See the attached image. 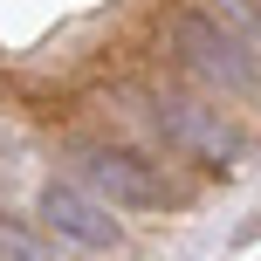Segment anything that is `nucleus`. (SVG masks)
I'll use <instances>...</instances> for the list:
<instances>
[{
	"mask_svg": "<svg viewBox=\"0 0 261 261\" xmlns=\"http://www.w3.org/2000/svg\"><path fill=\"white\" fill-rule=\"evenodd\" d=\"M35 213H41L48 234H62L69 248H90V254H103V248L124 241V227L110 220V206H103L96 193H83L76 179H48V186L35 193Z\"/></svg>",
	"mask_w": 261,
	"mask_h": 261,
	"instance_id": "f03ea898",
	"label": "nucleus"
},
{
	"mask_svg": "<svg viewBox=\"0 0 261 261\" xmlns=\"http://www.w3.org/2000/svg\"><path fill=\"white\" fill-rule=\"evenodd\" d=\"M158 130H165L172 144H186L193 158H206V165H234V151H241V138H234V124L220 117V110H206V103H186V96H158Z\"/></svg>",
	"mask_w": 261,
	"mask_h": 261,
	"instance_id": "7ed1b4c3",
	"label": "nucleus"
},
{
	"mask_svg": "<svg viewBox=\"0 0 261 261\" xmlns=\"http://www.w3.org/2000/svg\"><path fill=\"white\" fill-rule=\"evenodd\" d=\"M0 261H62V254H55V248H41L35 234H21V227L0 213Z\"/></svg>",
	"mask_w": 261,
	"mask_h": 261,
	"instance_id": "39448f33",
	"label": "nucleus"
},
{
	"mask_svg": "<svg viewBox=\"0 0 261 261\" xmlns=\"http://www.w3.org/2000/svg\"><path fill=\"white\" fill-rule=\"evenodd\" d=\"M83 186L103 206H158L165 199V179L151 165H138L130 151H83Z\"/></svg>",
	"mask_w": 261,
	"mask_h": 261,
	"instance_id": "20e7f679",
	"label": "nucleus"
},
{
	"mask_svg": "<svg viewBox=\"0 0 261 261\" xmlns=\"http://www.w3.org/2000/svg\"><path fill=\"white\" fill-rule=\"evenodd\" d=\"M172 35H179L186 69H193V76H206L213 90H227V96L261 90V55H254L248 35H234V28L206 21V14H179V21H172Z\"/></svg>",
	"mask_w": 261,
	"mask_h": 261,
	"instance_id": "f257e3e1",
	"label": "nucleus"
}]
</instances>
